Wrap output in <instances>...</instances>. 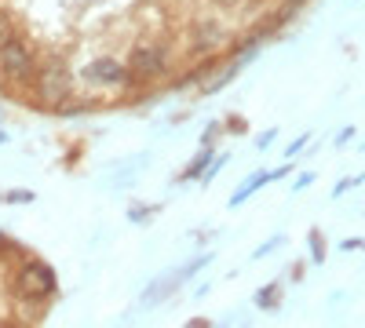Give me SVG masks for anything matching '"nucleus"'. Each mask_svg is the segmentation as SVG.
<instances>
[{"label":"nucleus","mask_w":365,"mask_h":328,"mask_svg":"<svg viewBox=\"0 0 365 328\" xmlns=\"http://www.w3.org/2000/svg\"><path fill=\"white\" fill-rule=\"evenodd\" d=\"M34 92L41 102L48 106H58V102H66L73 95V73L66 70L63 58H48L44 66H37L34 73Z\"/></svg>","instance_id":"nucleus-1"},{"label":"nucleus","mask_w":365,"mask_h":328,"mask_svg":"<svg viewBox=\"0 0 365 328\" xmlns=\"http://www.w3.org/2000/svg\"><path fill=\"white\" fill-rule=\"evenodd\" d=\"M0 73H4L8 80H19V84H29L34 73H37V55L19 33L8 44H0Z\"/></svg>","instance_id":"nucleus-2"},{"label":"nucleus","mask_w":365,"mask_h":328,"mask_svg":"<svg viewBox=\"0 0 365 328\" xmlns=\"http://www.w3.org/2000/svg\"><path fill=\"white\" fill-rule=\"evenodd\" d=\"M168 63H172V51L158 41H146L132 51L128 58V73L132 80H154V77H165L168 73Z\"/></svg>","instance_id":"nucleus-3"},{"label":"nucleus","mask_w":365,"mask_h":328,"mask_svg":"<svg viewBox=\"0 0 365 328\" xmlns=\"http://www.w3.org/2000/svg\"><path fill=\"white\" fill-rule=\"evenodd\" d=\"M55 288H58L55 270L44 263H26L19 270V292L26 300H48V295H55Z\"/></svg>","instance_id":"nucleus-4"},{"label":"nucleus","mask_w":365,"mask_h":328,"mask_svg":"<svg viewBox=\"0 0 365 328\" xmlns=\"http://www.w3.org/2000/svg\"><path fill=\"white\" fill-rule=\"evenodd\" d=\"M84 80L99 84V88H120V84L132 80V73H128V66H120L117 58H96V63L84 70Z\"/></svg>","instance_id":"nucleus-5"},{"label":"nucleus","mask_w":365,"mask_h":328,"mask_svg":"<svg viewBox=\"0 0 365 328\" xmlns=\"http://www.w3.org/2000/svg\"><path fill=\"white\" fill-rule=\"evenodd\" d=\"M227 44V29L223 26H216V22H197L194 26V33H190V48L194 51H216V48H223Z\"/></svg>","instance_id":"nucleus-6"},{"label":"nucleus","mask_w":365,"mask_h":328,"mask_svg":"<svg viewBox=\"0 0 365 328\" xmlns=\"http://www.w3.org/2000/svg\"><path fill=\"white\" fill-rule=\"evenodd\" d=\"M278 295H282L278 285H267V288L256 295V303H259V307H278Z\"/></svg>","instance_id":"nucleus-7"},{"label":"nucleus","mask_w":365,"mask_h":328,"mask_svg":"<svg viewBox=\"0 0 365 328\" xmlns=\"http://www.w3.org/2000/svg\"><path fill=\"white\" fill-rule=\"evenodd\" d=\"M15 37V18L8 11H0V44H8Z\"/></svg>","instance_id":"nucleus-8"},{"label":"nucleus","mask_w":365,"mask_h":328,"mask_svg":"<svg viewBox=\"0 0 365 328\" xmlns=\"http://www.w3.org/2000/svg\"><path fill=\"white\" fill-rule=\"evenodd\" d=\"M8 248H11V241H8L4 233H0V252H8Z\"/></svg>","instance_id":"nucleus-9"},{"label":"nucleus","mask_w":365,"mask_h":328,"mask_svg":"<svg viewBox=\"0 0 365 328\" xmlns=\"http://www.w3.org/2000/svg\"><path fill=\"white\" fill-rule=\"evenodd\" d=\"M187 328H208V321H201V317H197V321H190Z\"/></svg>","instance_id":"nucleus-10"},{"label":"nucleus","mask_w":365,"mask_h":328,"mask_svg":"<svg viewBox=\"0 0 365 328\" xmlns=\"http://www.w3.org/2000/svg\"><path fill=\"white\" fill-rule=\"evenodd\" d=\"M299 4H303V0H285V8H289V11H296Z\"/></svg>","instance_id":"nucleus-11"}]
</instances>
